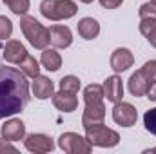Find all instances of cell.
<instances>
[{
  "mask_svg": "<svg viewBox=\"0 0 156 154\" xmlns=\"http://www.w3.org/2000/svg\"><path fill=\"white\" fill-rule=\"evenodd\" d=\"M145 152H151V154H156V147H154V149H151V151H145Z\"/></svg>",
  "mask_w": 156,
  "mask_h": 154,
  "instance_id": "cell-31",
  "label": "cell"
},
{
  "mask_svg": "<svg viewBox=\"0 0 156 154\" xmlns=\"http://www.w3.org/2000/svg\"><path fill=\"white\" fill-rule=\"evenodd\" d=\"M53 103L62 113H73V111H76V107H78L76 96L73 93H66V91H60V93L53 94Z\"/></svg>",
  "mask_w": 156,
  "mask_h": 154,
  "instance_id": "cell-14",
  "label": "cell"
},
{
  "mask_svg": "<svg viewBox=\"0 0 156 154\" xmlns=\"http://www.w3.org/2000/svg\"><path fill=\"white\" fill-rule=\"evenodd\" d=\"M140 18H156V5L153 2H147L144 5H140Z\"/></svg>",
  "mask_w": 156,
  "mask_h": 154,
  "instance_id": "cell-27",
  "label": "cell"
},
{
  "mask_svg": "<svg viewBox=\"0 0 156 154\" xmlns=\"http://www.w3.org/2000/svg\"><path fill=\"white\" fill-rule=\"evenodd\" d=\"M85 138L96 147H115L120 142V134L113 129H107L104 123H93L85 127Z\"/></svg>",
  "mask_w": 156,
  "mask_h": 154,
  "instance_id": "cell-4",
  "label": "cell"
},
{
  "mask_svg": "<svg viewBox=\"0 0 156 154\" xmlns=\"http://www.w3.org/2000/svg\"><path fill=\"white\" fill-rule=\"evenodd\" d=\"M20 29H22L24 37L27 38V42L35 49H45L49 45V29H45L33 16H26L24 15L20 18Z\"/></svg>",
  "mask_w": 156,
  "mask_h": 154,
  "instance_id": "cell-2",
  "label": "cell"
},
{
  "mask_svg": "<svg viewBox=\"0 0 156 154\" xmlns=\"http://www.w3.org/2000/svg\"><path fill=\"white\" fill-rule=\"evenodd\" d=\"M80 2H83V4H91L93 0H80Z\"/></svg>",
  "mask_w": 156,
  "mask_h": 154,
  "instance_id": "cell-32",
  "label": "cell"
},
{
  "mask_svg": "<svg viewBox=\"0 0 156 154\" xmlns=\"http://www.w3.org/2000/svg\"><path fill=\"white\" fill-rule=\"evenodd\" d=\"M144 123H145V129L156 136V107L154 109H149L145 114H144Z\"/></svg>",
  "mask_w": 156,
  "mask_h": 154,
  "instance_id": "cell-24",
  "label": "cell"
},
{
  "mask_svg": "<svg viewBox=\"0 0 156 154\" xmlns=\"http://www.w3.org/2000/svg\"><path fill=\"white\" fill-rule=\"evenodd\" d=\"M24 143H26V149L29 152H37V154L51 152L55 149L53 140L49 136H45V134H29Z\"/></svg>",
  "mask_w": 156,
  "mask_h": 154,
  "instance_id": "cell-7",
  "label": "cell"
},
{
  "mask_svg": "<svg viewBox=\"0 0 156 154\" xmlns=\"http://www.w3.org/2000/svg\"><path fill=\"white\" fill-rule=\"evenodd\" d=\"M151 2H153V4H154V5H156V0H151Z\"/></svg>",
  "mask_w": 156,
  "mask_h": 154,
  "instance_id": "cell-33",
  "label": "cell"
},
{
  "mask_svg": "<svg viewBox=\"0 0 156 154\" xmlns=\"http://www.w3.org/2000/svg\"><path fill=\"white\" fill-rule=\"evenodd\" d=\"M42 65L47 69V71H58L62 67V56L55 51V49H44L42 53Z\"/></svg>",
  "mask_w": 156,
  "mask_h": 154,
  "instance_id": "cell-18",
  "label": "cell"
},
{
  "mask_svg": "<svg viewBox=\"0 0 156 154\" xmlns=\"http://www.w3.org/2000/svg\"><path fill=\"white\" fill-rule=\"evenodd\" d=\"M29 102V83L20 69L0 65V118L20 113Z\"/></svg>",
  "mask_w": 156,
  "mask_h": 154,
  "instance_id": "cell-1",
  "label": "cell"
},
{
  "mask_svg": "<svg viewBox=\"0 0 156 154\" xmlns=\"http://www.w3.org/2000/svg\"><path fill=\"white\" fill-rule=\"evenodd\" d=\"M98 33H100V24H98L94 18L85 16V18H82V20L78 22V35H80L82 38L93 40V38L98 37Z\"/></svg>",
  "mask_w": 156,
  "mask_h": 154,
  "instance_id": "cell-17",
  "label": "cell"
},
{
  "mask_svg": "<svg viewBox=\"0 0 156 154\" xmlns=\"http://www.w3.org/2000/svg\"><path fill=\"white\" fill-rule=\"evenodd\" d=\"M133 62H134V56H133V53H131L129 49H125V47H120V49H116V51L111 54V69L116 71V73L127 71V69L133 65Z\"/></svg>",
  "mask_w": 156,
  "mask_h": 154,
  "instance_id": "cell-12",
  "label": "cell"
},
{
  "mask_svg": "<svg viewBox=\"0 0 156 154\" xmlns=\"http://www.w3.org/2000/svg\"><path fill=\"white\" fill-rule=\"evenodd\" d=\"M102 89H104V98H107L109 102H113V103L122 102L123 85H122V78L120 76H116V75L115 76H107L104 85H102Z\"/></svg>",
  "mask_w": 156,
  "mask_h": 154,
  "instance_id": "cell-9",
  "label": "cell"
},
{
  "mask_svg": "<svg viewBox=\"0 0 156 154\" xmlns=\"http://www.w3.org/2000/svg\"><path fill=\"white\" fill-rule=\"evenodd\" d=\"M4 4L15 15H26L29 11V0H4Z\"/></svg>",
  "mask_w": 156,
  "mask_h": 154,
  "instance_id": "cell-23",
  "label": "cell"
},
{
  "mask_svg": "<svg viewBox=\"0 0 156 154\" xmlns=\"http://www.w3.org/2000/svg\"><path fill=\"white\" fill-rule=\"evenodd\" d=\"M26 56H27V51H26V47L18 40H9L5 44V47H4V58H5V62H9V64H20Z\"/></svg>",
  "mask_w": 156,
  "mask_h": 154,
  "instance_id": "cell-13",
  "label": "cell"
},
{
  "mask_svg": "<svg viewBox=\"0 0 156 154\" xmlns=\"http://www.w3.org/2000/svg\"><path fill=\"white\" fill-rule=\"evenodd\" d=\"M140 71L144 73V76L147 78L151 83H154L156 82V60H149V62H145L144 67H142Z\"/></svg>",
  "mask_w": 156,
  "mask_h": 154,
  "instance_id": "cell-25",
  "label": "cell"
},
{
  "mask_svg": "<svg viewBox=\"0 0 156 154\" xmlns=\"http://www.w3.org/2000/svg\"><path fill=\"white\" fill-rule=\"evenodd\" d=\"M49 42L58 49H66L73 44V33L67 26H51L49 27Z\"/></svg>",
  "mask_w": 156,
  "mask_h": 154,
  "instance_id": "cell-8",
  "label": "cell"
},
{
  "mask_svg": "<svg viewBox=\"0 0 156 154\" xmlns=\"http://www.w3.org/2000/svg\"><path fill=\"white\" fill-rule=\"evenodd\" d=\"M13 33V24L7 16H0V40H5Z\"/></svg>",
  "mask_w": 156,
  "mask_h": 154,
  "instance_id": "cell-26",
  "label": "cell"
},
{
  "mask_svg": "<svg viewBox=\"0 0 156 154\" xmlns=\"http://www.w3.org/2000/svg\"><path fill=\"white\" fill-rule=\"evenodd\" d=\"M147 98L153 100V102H156V82L151 83V87H149V91H147Z\"/></svg>",
  "mask_w": 156,
  "mask_h": 154,
  "instance_id": "cell-30",
  "label": "cell"
},
{
  "mask_svg": "<svg viewBox=\"0 0 156 154\" xmlns=\"http://www.w3.org/2000/svg\"><path fill=\"white\" fill-rule=\"evenodd\" d=\"M140 33L149 40L153 47H156V18H144L140 22Z\"/></svg>",
  "mask_w": 156,
  "mask_h": 154,
  "instance_id": "cell-20",
  "label": "cell"
},
{
  "mask_svg": "<svg viewBox=\"0 0 156 154\" xmlns=\"http://www.w3.org/2000/svg\"><path fill=\"white\" fill-rule=\"evenodd\" d=\"M26 136V125L22 120H7L2 125V138H5L7 142H18Z\"/></svg>",
  "mask_w": 156,
  "mask_h": 154,
  "instance_id": "cell-11",
  "label": "cell"
},
{
  "mask_svg": "<svg viewBox=\"0 0 156 154\" xmlns=\"http://www.w3.org/2000/svg\"><path fill=\"white\" fill-rule=\"evenodd\" d=\"M60 91H66V93H73V94H76L78 91H80V80L76 76H73V75H69V76H64L60 80Z\"/></svg>",
  "mask_w": 156,
  "mask_h": 154,
  "instance_id": "cell-22",
  "label": "cell"
},
{
  "mask_svg": "<svg viewBox=\"0 0 156 154\" xmlns=\"http://www.w3.org/2000/svg\"><path fill=\"white\" fill-rule=\"evenodd\" d=\"M0 152H16V149L5 138H0Z\"/></svg>",
  "mask_w": 156,
  "mask_h": 154,
  "instance_id": "cell-28",
  "label": "cell"
},
{
  "mask_svg": "<svg viewBox=\"0 0 156 154\" xmlns=\"http://www.w3.org/2000/svg\"><path fill=\"white\" fill-rule=\"evenodd\" d=\"M18 67H20V71L26 75V76H38L40 75V67H38V62L35 60V56H31V54H27L20 64H18Z\"/></svg>",
  "mask_w": 156,
  "mask_h": 154,
  "instance_id": "cell-21",
  "label": "cell"
},
{
  "mask_svg": "<svg viewBox=\"0 0 156 154\" xmlns=\"http://www.w3.org/2000/svg\"><path fill=\"white\" fill-rule=\"evenodd\" d=\"M78 11V5L73 0H44L40 4V13L53 22L67 20L75 16Z\"/></svg>",
  "mask_w": 156,
  "mask_h": 154,
  "instance_id": "cell-3",
  "label": "cell"
},
{
  "mask_svg": "<svg viewBox=\"0 0 156 154\" xmlns=\"http://www.w3.org/2000/svg\"><path fill=\"white\" fill-rule=\"evenodd\" d=\"M149 87H151V82L144 76L142 71H136L133 76L129 78V91H131V94L136 96V98H138V96H145L147 91H149Z\"/></svg>",
  "mask_w": 156,
  "mask_h": 154,
  "instance_id": "cell-15",
  "label": "cell"
},
{
  "mask_svg": "<svg viewBox=\"0 0 156 154\" xmlns=\"http://www.w3.org/2000/svg\"><path fill=\"white\" fill-rule=\"evenodd\" d=\"M33 94L38 98V100H47L49 96L55 94V85L49 78L45 76H35V82H33Z\"/></svg>",
  "mask_w": 156,
  "mask_h": 154,
  "instance_id": "cell-16",
  "label": "cell"
},
{
  "mask_svg": "<svg viewBox=\"0 0 156 154\" xmlns=\"http://www.w3.org/2000/svg\"><path fill=\"white\" fill-rule=\"evenodd\" d=\"M58 145L67 154H89L93 151V145L87 138H82L76 132H64L58 140Z\"/></svg>",
  "mask_w": 156,
  "mask_h": 154,
  "instance_id": "cell-5",
  "label": "cell"
},
{
  "mask_svg": "<svg viewBox=\"0 0 156 154\" xmlns=\"http://www.w3.org/2000/svg\"><path fill=\"white\" fill-rule=\"evenodd\" d=\"M113 120L122 127H133L138 120V113L131 103L118 102L115 105V109H113Z\"/></svg>",
  "mask_w": 156,
  "mask_h": 154,
  "instance_id": "cell-6",
  "label": "cell"
},
{
  "mask_svg": "<svg viewBox=\"0 0 156 154\" xmlns=\"http://www.w3.org/2000/svg\"><path fill=\"white\" fill-rule=\"evenodd\" d=\"M122 2L123 0H100L102 7H105V9H116L118 5H122Z\"/></svg>",
  "mask_w": 156,
  "mask_h": 154,
  "instance_id": "cell-29",
  "label": "cell"
},
{
  "mask_svg": "<svg viewBox=\"0 0 156 154\" xmlns=\"http://www.w3.org/2000/svg\"><path fill=\"white\" fill-rule=\"evenodd\" d=\"M83 102L85 103H100L104 102V89L102 85L91 83L83 89Z\"/></svg>",
  "mask_w": 156,
  "mask_h": 154,
  "instance_id": "cell-19",
  "label": "cell"
},
{
  "mask_svg": "<svg viewBox=\"0 0 156 154\" xmlns=\"http://www.w3.org/2000/svg\"><path fill=\"white\" fill-rule=\"evenodd\" d=\"M104 118H105V105H104V102H100V103H85V111H83V116H82L83 129L93 125V123H102Z\"/></svg>",
  "mask_w": 156,
  "mask_h": 154,
  "instance_id": "cell-10",
  "label": "cell"
}]
</instances>
